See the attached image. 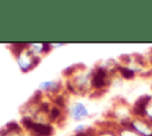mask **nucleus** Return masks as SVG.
I'll use <instances>...</instances> for the list:
<instances>
[{
	"instance_id": "obj_3",
	"label": "nucleus",
	"mask_w": 152,
	"mask_h": 136,
	"mask_svg": "<svg viewBox=\"0 0 152 136\" xmlns=\"http://www.w3.org/2000/svg\"><path fill=\"white\" fill-rule=\"evenodd\" d=\"M110 77L112 75L102 66H96L93 70H90V84H91V91L95 92H103L110 84Z\"/></svg>"
},
{
	"instance_id": "obj_18",
	"label": "nucleus",
	"mask_w": 152,
	"mask_h": 136,
	"mask_svg": "<svg viewBox=\"0 0 152 136\" xmlns=\"http://www.w3.org/2000/svg\"><path fill=\"white\" fill-rule=\"evenodd\" d=\"M43 48H44V54H46V53H49L53 48V46L50 43H43Z\"/></svg>"
},
{
	"instance_id": "obj_13",
	"label": "nucleus",
	"mask_w": 152,
	"mask_h": 136,
	"mask_svg": "<svg viewBox=\"0 0 152 136\" xmlns=\"http://www.w3.org/2000/svg\"><path fill=\"white\" fill-rule=\"evenodd\" d=\"M27 48L37 57L44 56V48H43V43H31L27 44Z\"/></svg>"
},
{
	"instance_id": "obj_9",
	"label": "nucleus",
	"mask_w": 152,
	"mask_h": 136,
	"mask_svg": "<svg viewBox=\"0 0 152 136\" xmlns=\"http://www.w3.org/2000/svg\"><path fill=\"white\" fill-rule=\"evenodd\" d=\"M23 130L24 129L20 123L15 121H11L0 129V136H12L15 134H23Z\"/></svg>"
},
{
	"instance_id": "obj_16",
	"label": "nucleus",
	"mask_w": 152,
	"mask_h": 136,
	"mask_svg": "<svg viewBox=\"0 0 152 136\" xmlns=\"http://www.w3.org/2000/svg\"><path fill=\"white\" fill-rule=\"evenodd\" d=\"M144 118L152 122V97H151L150 102L146 105V109H145V112H144Z\"/></svg>"
},
{
	"instance_id": "obj_6",
	"label": "nucleus",
	"mask_w": 152,
	"mask_h": 136,
	"mask_svg": "<svg viewBox=\"0 0 152 136\" xmlns=\"http://www.w3.org/2000/svg\"><path fill=\"white\" fill-rule=\"evenodd\" d=\"M128 127L137 131L140 136H152V122L144 117H133L129 121Z\"/></svg>"
},
{
	"instance_id": "obj_17",
	"label": "nucleus",
	"mask_w": 152,
	"mask_h": 136,
	"mask_svg": "<svg viewBox=\"0 0 152 136\" xmlns=\"http://www.w3.org/2000/svg\"><path fill=\"white\" fill-rule=\"evenodd\" d=\"M88 129V127L83 123H78L75 128H74V136H78V135H82L83 132H86Z\"/></svg>"
},
{
	"instance_id": "obj_8",
	"label": "nucleus",
	"mask_w": 152,
	"mask_h": 136,
	"mask_svg": "<svg viewBox=\"0 0 152 136\" xmlns=\"http://www.w3.org/2000/svg\"><path fill=\"white\" fill-rule=\"evenodd\" d=\"M151 97H152V95H142L133 103V105L131 106L133 117H144V112H145L146 105L150 102Z\"/></svg>"
},
{
	"instance_id": "obj_4",
	"label": "nucleus",
	"mask_w": 152,
	"mask_h": 136,
	"mask_svg": "<svg viewBox=\"0 0 152 136\" xmlns=\"http://www.w3.org/2000/svg\"><path fill=\"white\" fill-rule=\"evenodd\" d=\"M66 111H68V116L74 122H78V123L83 122L84 119H87L90 116L87 105L84 103H82V102H74V103H71L68 106Z\"/></svg>"
},
{
	"instance_id": "obj_11",
	"label": "nucleus",
	"mask_w": 152,
	"mask_h": 136,
	"mask_svg": "<svg viewBox=\"0 0 152 136\" xmlns=\"http://www.w3.org/2000/svg\"><path fill=\"white\" fill-rule=\"evenodd\" d=\"M63 111L62 109H59L58 106L56 105H51V109H50V112H49V122L52 124V123H58L62 121V118L64 117L63 115Z\"/></svg>"
},
{
	"instance_id": "obj_2",
	"label": "nucleus",
	"mask_w": 152,
	"mask_h": 136,
	"mask_svg": "<svg viewBox=\"0 0 152 136\" xmlns=\"http://www.w3.org/2000/svg\"><path fill=\"white\" fill-rule=\"evenodd\" d=\"M14 58H15V63H17L19 70L21 72H25V73L30 72L33 69H36L37 65L42 60V57L34 56L27 48V45L24 48H21L20 51H18L17 53H14Z\"/></svg>"
},
{
	"instance_id": "obj_19",
	"label": "nucleus",
	"mask_w": 152,
	"mask_h": 136,
	"mask_svg": "<svg viewBox=\"0 0 152 136\" xmlns=\"http://www.w3.org/2000/svg\"><path fill=\"white\" fill-rule=\"evenodd\" d=\"M63 45H64L63 43H62V44H61V43H59V44H52V46H53V48H55V47H61V46H63Z\"/></svg>"
},
{
	"instance_id": "obj_7",
	"label": "nucleus",
	"mask_w": 152,
	"mask_h": 136,
	"mask_svg": "<svg viewBox=\"0 0 152 136\" xmlns=\"http://www.w3.org/2000/svg\"><path fill=\"white\" fill-rule=\"evenodd\" d=\"M53 131L55 129L51 123H42L34 121L27 132L31 136H52Z\"/></svg>"
},
{
	"instance_id": "obj_14",
	"label": "nucleus",
	"mask_w": 152,
	"mask_h": 136,
	"mask_svg": "<svg viewBox=\"0 0 152 136\" xmlns=\"http://www.w3.org/2000/svg\"><path fill=\"white\" fill-rule=\"evenodd\" d=\"M51 103H52L53 105L58 106V108L62 109V110H66V109H68V106H66V99H65V97H64L62 93H59V95H57V96H53V97L51 98Z\"/></svg>"
},
{
	"instance_id": "obj_15",
	"label": "nucleus",
	"mask_w": 152,
	"mask_h": 136,
	"mask_svg": "<svg viewBox=\"0 0 152 136\" xmlns=\"http://www.w3.org/2000/svg\"><path fill=\"white\" fill-rule=\"evenodd\" d=\"M116 132H118L119 136H140L137 131H134V130H133L132 128H129L128 125H125V127L118 125Z\"/></svg>"
},
{
	"instance_id": "obj_5",
	"label": "nucleus",
	"mask_w": 152,
	"mask_h": 136,
	"mask_svg": "<svg viewBox=\"0 0 152 136\" xmlns=\"http://www.w3.org/2000/svg\"><path fill=\"white\" fill-rule=\"evenodd\" d=\"M64 89V84L61 80L57 79H48L43 80L38 84V91L43 95H50V96H57L61 93V91Z\"/></svg>"
},
{
	"instance_id": "obj_10",
	"label": "nucleus",
	"mask_w": 152,
	"mask_h": 136,
	"mask_svg": "<svg viewBox=\"0 0 152 136\" xmlns=\"http://www.w3.org/2000/svg\"><path fill=\"white\" fill-rule=\"evenodd\" d=\"M116 128H118V124L110 125L108 122L107 125H101L100 128L96 129L95 136H119L116 132Z\"/></svg>"
},
{
	"instance_id": "obj_12",
	"label": "nucleus",
	"mask_w": 152,
	"mask_h": 136,
	"mask_svg": "<svg viewBox=\"0 0 152 136\" xmlns=\"http://www.w3.org/2000/svg\"><path fill=\"white\" fill-rule=\"evenodd\" d=\"M118 72L121 75V77L124 79H133L135 77V75H137L135 71L129 65H122V64H119Z\"/></svg>"
},
{
	"instance_id": "obj_1",
	"label": "nucleus",
	"mask_w": 152,
	"mask_h": 136,
	"mask_svg": "<svg viewBox=\"0 0 152 136\" xmlns=\"http://www.w3.org/2000/svg\"><path fill=\"white\" fill-rule=\"evenodd\" d=\"M65 86L72 93L84 95L87 92H90V70H87L84 67H77L76 71L68 78Z\"/></svg>"
}]
</instances>
